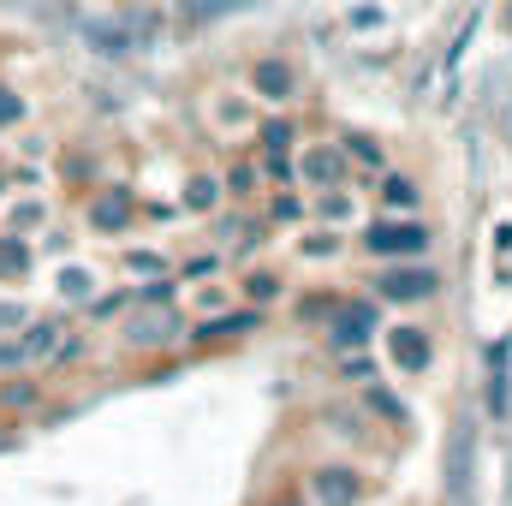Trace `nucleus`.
<instances>
[{
  "label": "nucleus",
  "instance_id": "nucleus-8",
  "mask_svg": "<svg viewBox=\"0 0 512 506\" xmlns=\"http://www.w3.org/2000/svg\"><path fill=\"white\" fill-rule=\"evenodd\" d=\"M387 352H393V364H399L405 376H423V370H429V358H435V340H429L423 328L399 322V328H387Z\"/></svg>",
  "mask_w": 512,
  "mask_h": 506
},
{
  "label": "nucleus",
  "instance_id": "nucleus-2",
  "mask_svg": "<svg viewBox=\"0 0 512 506\" xmlns=\"http://www.w3.org/2000/svg\"><path fill=\"white\" fill-rule=\"evenodd\" d=\"M322 334H328V346L340 358H352V352H364L382 334V304L376 298H340V310L322 322Z\"/></svg>",
  "mask_w": 512,
  "mask_h": 506
},
{
  "label": "nucleus",
  "instance_id": "nucleus-31",
  "mask_svg": "<svg viewBox=\"0 0 512 506\" xmlns=\"http://www.w3.org/2000/svg\"><path fill=\"white\" fill-rule=\"evenodd\" d=\"M0 399H6V405H30V399H36V387H6Z\"/></svg>",
  "mask_w": 512,
  "mask_h": 506
},
{
  "label": "nucleus",
  "instance_id": "nucleus-1",
  "mask_svg": "<svg viewBox=\"0 0 512 506\" xmlns=\"http://www.w3.org/2000/svg\"><path fill=\"white\" fill-rule=\"evenodd\" d=\"M358 245L376 256V262H423L429 245H435V233L417 215H376V221H364V239Z\"/></svg>",
  "mask_w": 512,
  "mask_h": 506
},
{
  "label": "nucleus",
  "instance_id": "nucleus-29",
  "mask_svg": "<svg viewBox=\"0 0 512 506\" xmlns=\"http://www.w3.org/2000/svg\"><path fill=\"white\" fill-rule=\"evenodd\" d=\"M30 316H24V304H0V334H12V328H24Z\"/></svg>",
  "mask_w": 512,
  "mask_h": 506
},
{
  "label": "nucleus",
  "instance_id": "nucleus-14",
  "mask_svg": "<svg viewBox=\"0 0 512 506\" xmlns=\"http://www.w3.org/2000/svg\"><path fill=\"white\" fill-rule=\"evenodd\" d=\"M280 298H286L280 268H251V274L239 280V304H251V310H268V304H280Z\"/></svg>",
  "mask_w": 512,
  "mask_h": 506
},
{
  "label": "nucleus",
  "instance_id": "nucleus-17",
  "mask_svg": "<svg viewBox=\"0 0 512 506\" xmlns=\"http://www.w3.org/2000/svg\"><path fill=\"white\" fill-rule=\"evenodd\" d=\"M18 346H24V364H36V358H54V352H60V322H30Z\"/></svg>",
  "mask_w": 512,
  "mask_h": 506
},
{
  "label": "nucleus",
  "instance_id": "nucleus-25",
  "mask_svg": "<svg viewBox=\"0 0 512 506\" xmlns=\"http://www.w3.org/2000/svg\"><path fill=\"white\" fill-rule=\"evenodd\" d=\"M346 215H352V197H346V191L322 197V221H346Z\"/></svg>",
  "mask_w": 512,
  "mask_h": 506
},
{
  "label": "nucleus",
  "instance_id": "nucleus-3",
  "mask_svg": "<svg viewBox=\"0 0 512 506\" xmlns=\"http://www.w3.org/2000/svg\"><path fill=\"white\" fill-rule=\"evenodd\" d=\"M441 274L429 262H382L376 274V304H429Z\"/></svg>",
  "mask_w": 512,
  "mask_h": 506
},
{
  "label": "nucleus",
  "instance_id": "nucleus-18",
  "mask_svg": "<svg viewBox=\"0 0 512 506\" xmlns=\"http://www.w3.org/2000/svg\"><path fill=\"white\" fill-rule=\"evenodd\" d=\"M340 298H346V292H328V286H322V292H304V298L292 304V316H298V322H328V316L340 310Z\"/></svg>",
  "mask_w": 512,
  "mask_h": 506
},
{
  "label": "nucleus",
  "instance_id": "nucleus-26",
  "mask_svg": "<svg viewBox=\"0 0 512 506\" xmlns=\"http://www.w3.org/2000/svg\"><path fill=\"white\" fill-rule=\"evenodd\" d=\"M126 268H131V274H161L167 262H161L155 251H131V256H126Z\"/></svg>",
  "mask_w": 512,
  "mask_h": 506
},
{
  "label": "nucleus",
  "instance_id": "nucleus-11",
  "mask_svg": "<svg viewBox=\"0 0 512 506\" xmlns=\"http://www.w3.org/2000/svg\"><path fill=\"white\" fill-rule=\"evenodd\" d=\"M131 221H137V197L120 191V185H114V191H102V197L90 203V227H96V233H126Z\"/></svg>",
  "mask_w": 512,
  "mask_h": 506
},
{
  "label": "nucleus",
  "instance_id": "nucleus-7",
  "mask_svg": "<svg viewBox=\"0 0 512 506\" xmlns=\"http://www.w3.org/2000/svg\"><path fill=\"white\" fill-rule=\"evenodd\" d=\"M262 322H268V310H251V304H239V310H227V316H203V322H197V346H227V340L262 334Z\"/></svg>",
  "mask_w": 512,
  "mask_h": 506
},
{
  "label": "nucleus",
  "instance_id": "nucleus-6",
  "mask_svg": "<svg viewBox=\"0 0 512 506\" xmlns=\"http://www.w3.org/2000/svg\"><path fill=\"white\" fill-rule=\"evenodd\" d=\"M364 489H370V483H364L352 465H322V471L310 477V501L316 506H358Z\"/></svg>",
  "mask_w": 512,
  "mask_h": 506
},
{
  "label": "nucleus",
  "instance_id": "nucleus-33",
  "mask_svg": "<svg viewBox=\"0 0 512 506\" xmlns=\"http://www.w3.org/2000/svg\"><path fill=\"white\" fill-rule=\"evenodd\" d=\"M507 30H512V6H507Z\"/></svg>",
  "mask_w": 512,
  "mask_h": 506
},
{
  "label": "nucleus",
  "instance_id": "nucleus-23",
  "mask_svg": "<svg viewBox=\"0 0 512 506\" xmlns=\"http://www.w3.org/2000/svg\"><path fill=\"white\" fill-rule=\"evenodd\" d=\"M268 221H304V197H274L268 203Z\"/></svg>",
  "mask_w": 512,
  "mask_h": 506
},
{
  "label": "nucleus",
  "instance_id": "nucleus-24",
  "mask_svg": "<svg viewBox=\"0 0 512 506\" xmlns=\"http://www.w3.org/2000/svg\"><path fill=\"white\" fill-rule=\"evenodd\" d=\"M340 251V233H334V227H328V233H310V239H304V256H334Z\"/></svg>",
  "mask_w": 512,
  "mask_h": 506
},
{
  "label": "nucleus",
  "instance_id": "nucleus-22",
  "mask_svg": "<svg viewBox=\"0 0 512 506\" xmlns=\"http://www.w3.org/2000/svg\"><path fill=\"white\" fill-rule=\"evenodd\" d=\"M60 292H66V298H90V292H96V274L72 268V274H60Z\"/></svg>",
  "mask_w": 512,
  "mask_h": 506
},
{
  "label": "nucleus",
  "instance_id": "nucleus-12",
  "mask_svg": "<svg viewBox=\"0 0 512 506\" xmlns=\"http://www.w3.org/2000/svg\"><path fill=\"white\" fill-rule=\"evenodd\" d=\"M251 90L262 96V102H280V108H286V102L298 96V78H292L286 60H256L251 66Z\"/></svg>",
  "mask_w": 512,
  "mask_h": 506
},
{
  "label": "nucleus",
  "instance_id": "nucleus-20",
  "mask_svg": "<svg viewBox=\"0 0 512 506\" xmlns=\"http://www.w3.org/2000/svg\"><path fill=\"white\" fill-rule=\"evenodd\" d=\"M256 179H262V167L256 161H239V167H227V197H256Z\"/></svg>",
  "mask_w": 512,
  "mask_h": 506
},
{
  "label": "nucleus",
  "instance_id": "nucleus-15",
  "mask_svg": "<svg viewBox=\"0 0 512 506\" xmlns=\"http://www.w3.org/2000/svg\"><path fill=\"white\" fill-rule=\"evenodd\" d=\"M340 149H346V161H358V167H376V173H387V149H382V137H370V131H346V137H340Z\"/></svg>",
  "mask_w": 512,
  "mask_h": 506
},
{
  "label": "nucleus",
  "instance_id": "nucleus-13",
  "mask_svg": "<svg viewBox=\"0 0 512 506\" xmlns=\"http://www.w3.org/2000/svg\"><path fill=\"white\" fill-rule=\"evenodd\" d=\"M376 203H382V215H417V203H423V185H417L411 173H382V185H376Z\"/></svg>",
  "mask_w": 512,
  "mask_h": 506
},
{
  "label": "nucleus",
  "instance_id": "nucleus-21",
  "mask_svg": "<svg viewBox=\"0 0 512 506\" xmlns=\"http://www.w3.org/2000/svg\"><path fill=\"white\" fill-rule=\"evenodd\" d=\"M364 399H370V411H382L387 423H405V405H399V399H393V393H382V381H376V387H370V393H364Z\"/></svg>",
  "mask_w": 512,
  "mask_h": 506
},
{
  "label": "nucleus",
  "instance_id": "nucleus-30",
  "mask_svg": "<svg viewBox=\"0 0 512 506\" xmlns=\"http://www.w3.org/2000/svg\"><path fill=\"white\" fill-rule=\"evenodd\" d=\"M24 364V346L18 340H0V370H18Z\"/></svg>",
  "mask_w": 512,
  "mask_h": 506
},
{
  "label": "nucleus",
  "instance_id": "nucleus-5",
  "mask_svg": "<svg viewBox=\"0 0 512 506\" xmlns=\"http://www.w3.org/2000/svg\"><path fill=\"white\" fill-rule=\"evenodd\" d=\"M292 149H298V120L292 114L256 126V155H262V173L268 179H292Z\"/></svg>",
  "mask_w": 512,
  "mask_h": 506
},
{
  "label": "nucleus",
  "instance_id": "nucleus-4",
  "mask_svg": "<svg viewBox=\"0 0 512 506\" xmlns=\"http://www.w3.org/2000/svg\"><path fill=\"white\" fill-rule=\"evenodd\" d=\"M292 173H298V185H304V191H340V185L352 179V161H346V149H340V143H310V149H304V161H298Z\"/></svg>",
  "mask_w": 512,
  "mask_h": 506
},
{
  "label": "nucleus",
  "instance_id": "nucleus-19",
  "mask_svg": "<svg viewBox=\"0 0 512 506\" xmlns=\"http://www.w3.org/2000/svg\"><path fill=\"white\" fill-rule=\"evenodd\" d=\"M84 36L96 42V54H126V48H131V30H126V24H90Z\"/></svg>",
  "mask_w": 512,
  "mask_h": 506
},
{
  "label": "nucleus",
  "instance_id": "nucleus-32",
  "mask_svg": "<svg viewBox=\"0 0 512 506\" xmlns=\"http://www.w3.org/2000/svg\"><path fill=\"white\" fill-rule=\"evenodd\" d=\"M18 114H24V102H12V96L0 90V120H18Z\"/></svg>",
  "mask_w": 512,
  "mask_h": 506
},
{
  "label": "nucleus",
  "instance_id": "nucleus-28",
  "mask_svg": "<svg viewBox=\"0 0 512 506\" xmlns=\"http://www.w3.org/2000/svg\"><path fill=\"white\" fill-rule=\"evenodd\" d=\"M221 268V256H191L185 262V280H203V274H215Z\"/></svg>",
  "mask_w": 512,
  "mask_h": 506
},
{
  "label": "nucleus",
  "instance_id": "nucleus-9",
  "mask_svg": "<svg viewBox=\"0 0 512 506\" xmlns=\"http://www.w3.org/2000/svg\"><path fill=\"white\" fill-rule=\"evenodd\" d=\"M185 322L173 316V310H143V316H131L126 328V346L131 352H161V346H173V334H179Z\"/></svg>",
  "mask_w": 512,
  "mask_h": 506
},
{
  "label": "nucleus",
  "instance_id": "nucleus-16",
  "mask_svg": "<svg viewBox=\"0 0 512 506\" xmlns=\"http://www.w3.org/2000/svg\"><path fill=\"white\" fill-rule=\"evenodd\" d=\"M221 197H227V185H221L215 173H191V179H185V209H191V215H209Z\"/></svg>",
  "mask_w": 512,
  "mask_h": 506
},
{
  "label": "nucleus",
  "instance_id": "nucleus-10",
  "mask_svg": "<svg viewBox=\"0 0 512 506\" xmlns=\"http://www.w3.org/2000/svg\"><path fill=\"white\" fill-rule=\"evenodd\" d=\"M507 411H512V346L495 340L489 346V417L507 423Z\"/></svg>",
  "mask_w": 512,
  "mask_h": 506
},
{
  "label": "nucleus",
  "instance_id": "nucleus-27",
  "mask_svg": "<svg viewBox=\"0 0 512 506\" xmlns=\"http://www.w3.org/2000/svg\"><path fill=\"white\" fill-rule=\"evenodd\" d=\"M126 304H131V292H108V298L90 304V316H114V310H126Z\"/></svg>",
  "mask_w": 512,
  "mask_h": 506
}]
</instances>
